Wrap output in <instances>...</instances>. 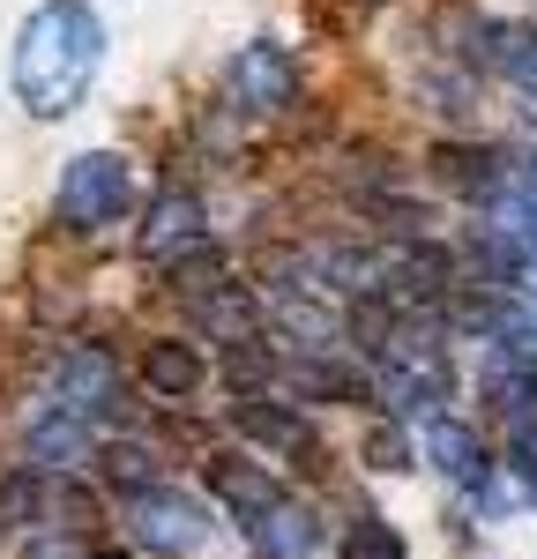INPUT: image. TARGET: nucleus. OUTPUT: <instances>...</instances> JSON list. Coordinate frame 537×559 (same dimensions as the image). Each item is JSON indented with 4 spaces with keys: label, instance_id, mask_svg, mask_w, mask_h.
I'll use <instances>...</instances> for the list:
<instances>
[{
    "label": "nucleus",
    "instance_id": "1",
    "mask_svg": "<svg viewBox=\"0 0 537 559\" xmlns=\"http://www.w3.org/2000/svg\"><path fill=\"white\" fill-rule=\"evenodd\" d=\"M105 68V23L90 0H38L8 45V90L31 120H68Z\"/></svg>",
    "mask_w": 537,
    "mask_h": 559
},
{
    "label": "nucleus",
    "instance_id": "2",
    "mask_svg": "<svg viewBox=\"0 0 537 559\" xmlns=\"http://www.w3.org/2000/svg\"><path fill=\"white\" fill-rule=\"evenodd\" d=\"M97 522H105V508H97V492H90L83 477L68 471H8L0 477V537H97Z\"/></svg>",
    "mask_w": 537,
    "mask_h": 559
},
{
    "label": "nucleus",
    "instance_id": "3",
    "mask_svg": "<svg viewBox=\"0 0 537 559\" xmlns=\"http://www.w3.org/2000/svg\"><path fill=\"white\" fill-rule=\"evenodd\" d=\"M31 411H60V418L90 426L97 440L128 432V381H120V358H112L105 344H68L52 366H45V388H38Z\"/></svg>",
    "mask_w": 537,
    "mask_h": 559
},
{
    "label": "nucleus",
    "instance_id": "4",
    "mask_svg": "<svg viewBox=\"0 0 537 559\" xmlns=\"http://www.w3.org/2000/svg\"><path fill=\"white\" fill-rule=\"evenodd\" d=\"M120 522H128V537H134V552H150V559H194L202 545H210V508L187 492V485H150V492H128L120 500Z\"/></svg>",
    "mask_w": 537,
    "mask_h": 559
},
{
    "label": "nucleus",
    "instance_id": "5",
    "mask_svg": "<svg viewBox=\"0 0 537 559\" xmlns=\"http://www.w3.org/2000/svg\"><path fill=\"white\" fill-rule=\"evenodd\" d=\"M128 210H134V165L120 150H83V157H68L60 194H52L60 231H105V224H120Z\"/></svg>",
    "mask_w": 537,
    "mask_h": 559
},
{
    "label": "nucleus",
    "instance_id": "6",
    "mask_svg": "<svg viewBox=\"0 0 537 559\" xmlns=\"http://www.w3.org/2000/svg\"><path fill=\"white\" fill-rule=\"evenodd\" d=\"M231 432L239 440H254L262 455L276 463H291V471H321V432L307 426V411L299 403H284V395H231Z\"/></svg>",
    "mask_w": 537,
    "mask_h": 559
},
{
    "label": "nucleus",
    "instance_id": "7",
    "mask_svg": "<svg viewBox=\"0 0 537 559\" xmlns=\"http://www.w3.org/2000/svg\"><path fill=\"white\" fill-rule=\"evenodd\" d=\"M224 97L239 105V112H291L299 105V60H291V45L276 38H247L231 52V68H224Z\"/></svg>",
    "mask_w": 537,
    "mask_h": 559
},
{
    "label": "nucleus",
    "instance_id": "8",
    "mask_svg": "<svg viewBox=\"0 0 537 559\" xmlns=\"http://www.w3.org/2000/svg\"><path fill=\"white\" fill-rule=\"evenodd\" d=\"M134 247H142V261H157V269H179V261L210 254V210H202V194L165 187V194L150 202V216H142Z\"/></svg>",
    "mask_w": 537,
    "mask_h": 559
},
{
    "label": "nucleus",
    "instance_id": "9",
    "mask_svg": "<svg viewBox=\"0 0 537 559\" xmlns=\"http://www.w3.org/2000/svg\"><path fill=\"white\" fill-rule=\"evenodd\" d=\"M202 477H210V492H217L224 508L239 515V530H254V522L284 500V485L268 477V463H254V455H239V448H217L210 463H202Z\"/></svg>",
    "mask_w": 537,
    "mask_h": 559
},
{
    "label": "nucleus",
    "instance_id": "10",
    "mask_svg": "<svg viewBox=\"0 0 537 559\" xmlns=\"http://www.w3.org/2000/svg\"><path fill=\"white\" fill-rule=\"evenodd\" d=\"M142 395H157V403H194L202 388H210V358L187 344V336H157V344L142 350Z\"/></svg>",
    "mask_w": 537,
    "mask_h": 559
},
{
    "label": "nucleus",
    "instance_id": "11",
    "mask_svg": "<svg viewBox=\"0 0 537 559\" xmlns=\"http://www.w3.org/2000/svg\"><path fill=\"white\" fill-rule=\"evenodd\" d=\"M247 537H254V552H262V559H307V552H321V537H329V530H321L313 508H299V500L284 492V500H276Z\"/></svg>",
    "mask_w": 537,
    "mask_h": 559
},
{
    "label": "nucleus",
    "instance_id": "12",
    "mask_svg": "<svg viewBox=\"0 0 537 559\" xmlns=\"http://www.w3.org/2000/svg\"><path fill=\"white\" fill-rule=\"evenodd\" d=\"M426 455H433V471L441 477H455V485H492V455H486V440L470 426H455V418H433L426 426Z\"/></svg>",
    "mask_w": 537,
    "mask_h": 559
},
{
    "label": "nucleus",
    "instance_id": "13",
    "mask_svg": "<svg viewBox=\"0 0 537 559\" xmlns=\"http://www.w3.org/2000/svg\"><path fill=\"white\" fill-rule=\"evenodd\" d=\"M90 471L105 477L120 500L128 492H150V485H165V463H157V448L150 440H134V432H112V440H97V463Z\"/></svg>",
    "mask_w": 537,
    "mask_h": 559
},
{
    "label": "nucleus",
    "instance_id": "14",
    "mask_svg": "<svg viewBox=\"0 0 537 559\" xmlns=\"http://www.w3.org/2000/svg\"><path fill=\"white\" fill-rule=\"evenodd\" d=\"M336 559H410V552H403L396 530H389V522L366 508V515L344 522V537H336Z\"/></svg>",
    "mask_w": 537,
    "mask_h": 559
},
{
    "label": "nucleus",
    "instance_id": "15",
    "mask_svg": "<svg viewBox=\"0 0 537 559\" xmlns=\"http://www.w3.org/2000/svg\"><path fill=\"white\" fill-rule=\"evenodd\" d=\"M373 471H410V432L396 426V418H373L366 426V448H358Z\"/></svg>",
    "mask_w": 537,
    "mask_h": 559
},
{
    "label": "nucleus",
    "instance_id": "16",
    "mask_svg": "<svg viewBox=\"0 0 537 559\" xmlns=\"http://www.w3.org/2000/svg\"><path fill=\"white\" fill-rule=\"evenodd\" d=\"M530 492H537V471H530Z\"/></svg>",
    "mask_w": 537,
    "mask_h": 559
}]
</instances>
